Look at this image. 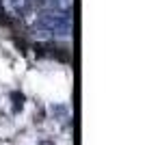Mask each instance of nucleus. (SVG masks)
I'll return each mask as SVG.
<instances>
[{
    "label": "nucleus",
    "mask_w": 158,
    "mask_h": 145,
    "mask_svg": "<svg viewBox=\"0 0 158 145\" xmlns=\"http://www.w3.org/2000/svg\"><path fill=\"white\" fill-rule=\"evenodd\" d=\"M2 7L11 18H20L26 7V0H2Z\"/></svg>",
    "instance_id": "f257e3e1"
}]
</instances>
